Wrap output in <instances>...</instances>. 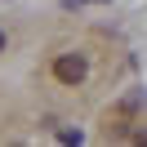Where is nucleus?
I'll return each instance as SVG.
<instances>
[{"label": "nucleus", "instance_id": "1", "mask_svg": "<svg viewBox=\"0 0 147 147\" xmlns=\"http://www.w3.org/2000/svg\"><path fill=\"white\" fill-rule=\"evenodd\" d=\"M85 71H89V63H85L80 54H58V58H54V76H58L63 85H80Z\"/></svg>", "mask_w": 147, "mask_h": 147}, {"label": "nucleus", "instance_id": "2", "mask_svg": "<svg viewBox=\"0 0 147 147\" xmlns=\"http://www.w3.org/2000/svg\"><path fill=\"white\" fill-rule=\"evenodd\" d=\"M0 49H5V31H0Z\"/></svg>", "mask_w": 147, "mask_h": 147}]
</instances>
